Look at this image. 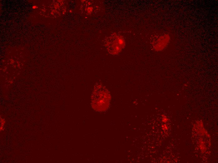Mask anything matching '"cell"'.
Returning <instances> with one entry per match:
<instances>
[{"label": "cell", "mask_w": 218, "mask_h": 163, "mask_svg": "<svg viewBox=\"0 0 218 163\" xmlns=\"http://www.w3.org/2000/svg\"><path fill=\"white\" fill-rule=\"evenodd\" d=\"M111 97L109 91L102 84H95L91 97L92 108L98 112H103L109 108Z\"/></svg>", "instance_id": "1"}, {"label": "cell", "mask_w": 218, "mask_h": 163, "mask_svg": "<svg viewBox=\"0 0 218 163\" xmlns=\"http://www.w3.org/2000/svg\"><path fill=\"white\" fill-rule=\"evenodd\" d=\"M105 45L109 53L116 55L125 47V43L122 36L114 33L106 39Z\"/></svg>", "instance_id": "2"}, {"label": "cell", "mask_w": 218, "mask_h": 163, "mask_svg": "<svg viewBox=\"0 0 218 163\" xmlns=\"http://www.w3.org/2000/svg\"><path fill=\"white\" fill-rule=\"evenodd\" d=\"M5 123V120L4 119L0 117V131H2L4 130V125Z\"/></svg>", "instance_id": "3"}]
</instances>
